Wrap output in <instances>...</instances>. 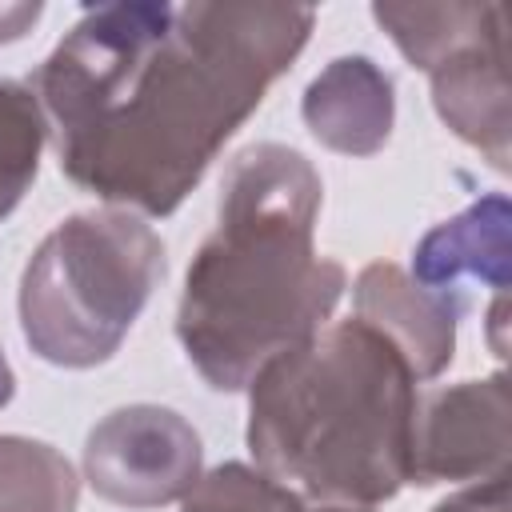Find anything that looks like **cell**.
I'll return each instance as SVG.
<instances>
[{
  "label": "cell",
  "mask_w": 512,
  "mask_h": 512,
  "mask_svg": "<svg viewBox=\"0 0 512 512\" xmlns=\"http://www.w3.org/2000/svg\"><path fill=\"white\" fill-rule=\"evenodd\" d=\"M316 24L300 4H100L52 48L36 96L68 180L168 216L260 108Z\"/></svg>",
  "instance_id": "obj_1"
},
{
  "label": "cell",
  "mask_w": 512,
  "mask_h": 512,
  "mask_svg": "<svg viewBox=\"0 0 512 512\" xmlns=\"http://www.w3.org/2000/svg\"><path fill=\"white\" fill-rule=\"evenodd\" d=\"M316 168L284 144L244 148L220 184L216 232L196 252L176 332L196 372L236 392L284 348L308 340L344 292V268L312 252Z\"/></svg>",
  "instance_id": "obj_2"
},
{
  "label": "cell",
  "mask_w": 512,
  "mask_h": 512,
  "mask_svg": "<svg viewBox=\"0 0 512 512\" xmlns=\"http://www.w3.org/2000/svg\"><path fill=\"white\" fill-rule=\"evenodd\" d=\"M248 384V448L296 500L368 508L412 480L416 372L372 324H328Z\"/></svg>",
  "instance_id": "obj_3"
},
{
  "label": "cell",
  "mask_w": 512,
  "mask_h": 512,
  "mask_svg": "<svg viewBox=\"0 0 512 512\" xmlns=\"http://www.w3.org/2000/svg\"><path fill=\"white\" fill-rule=\"evenodd\" d=\"M164 276L160 236L128 212H76L60 220L20 280V328L36 356L64 368L104 364L156 280Z\"/></svg>",
  "instance_id": "obj_4"
},
{
  "label": "cell",
  "mask_w": 512,
  "mask_h": 512,
  "mask_svg": "<svg viewBox=\"0 0 512 512\" xmlns=\"http://www.w3.org/2000/svg\"><path fill=\"white\" fill-rule=\"evenodd\" d=\"M84 472L104 500L124 508H156L188 496L200 480V436L172 408H116L92 428Z\"/></svg>",
  "instance_id": "obj_5"
},
{
  "label": "cell",
  "mask_w": 512,
  "mask_h": 512,
  "mask_svg": "<svg viewBox=\"0 0 512 512\" xmlns=\"http://www.w3.org/2000/svg\"><path fill=\"white\" fill-rule=\"evenodd\" d=\"M508 460V384L464 380L416 404L412 424V484L488 480Z\"/></svg>",
  "instance_id": "obj_6"
},
{
  "label": "cell",
  "mask_w": 512,
  "mask_h": 512,
  "mask_svg": "<svg viewBox=\"0 0 512 512\" xmlns=\"http://www.w3.org/2000/svg\"><path fill=\"white\" fill-rule=\"evenodd\" d=\"M460 308V296L432 292L396 264H368L356 280V320L384 332L416 380L436 376L452 360Z\"/></svg>",
  "instance_id": "obj_7"
},
{
  "label": "cell",
  "mask_w": 512,
  "mask_h": 512,
  "mask_svg": "<svg viewBox=\"0 0 512 512\" xmlns=\"http://www.w3.org/2000/svg\"><path fill=\"white\" fill-rule=\"evenodd\" d=\"M428 76L440 120L496 168H508V28L444 56Z\"/></svg>",
  "instance_id": "obj_8"
},
{
  "label": "cell",
  "mask_w": 512,
  "mask_h": 512,
  "mask_svg": "<svg viewBox=\"0 0 512 512\" xmlns=\"http://www.w3.org/2000/svg\"><path fill=\"white\" fill-rule=\"evenodd\" d=\"M304 120L320 144L368 156L392 128V80L368 56H340L308 84Z\"/></svg>",
  "instance_id": "obj_9"
},
{
  "label": "cell",
  "mask_w": 512,
  "mask_h": 512,
  "mask_svg": "<svg viewBox=\"0 0 512 512\" xmlns=\"http://www.w3.org/2000/svg\"><path fill=\"white\" fill-rule=\"evenodd\" d=\"M460 276H476L492 284L496 296H504L508 288V200L500 192L436 224L416 248V260H412L416 284L456 296Z\"/></svg>",
  "instance_id": "obj_10"
},
{
  "label": "cell",
  "mask_w": 512,
  "mask_h": 512,
  "mask_svg": "<svg viewBox=\"0 0 512 512\" xmlns=\"http://www.w3.org/2000/svg\"><path fill=\"white\" fill-rule=\"evenodd\" d=\"M372 16L396 40V48L424 72L444 56L508 28L504 4H376Z\"/></svg>",
  "instance_id": "obj_11"
},
{
  "label": "cell",
  "mask_w": 512,
  "mask_h": 512,
  "mask_svg": "<svg viewBox=\"0 0 512 512\" xmlns=\"http://www.w3.org/2000/svg\"><path fill=\"white\" fill-rule=\"evenodd\" d=\"M72 464L40 440L0 436V512H72Z\"/></svg>",
  "instance_id": "obj_12"
},
{
  "label": "cell",
  "mask_w": 512,
  "mask_h": 512,
  "mask_svg": "<svg viewBox=\"0 0 512 512\" xmlns=\"http://www.w3.org/2000/svg\"><path fill=\"white\" fill-rule=\"evenodd\" d=\"M44 132L48 128L36 92L16 80H0V220L36 180Z\"/></svg>",
  "instance_id": "obj_13"
},
{
  "label": "cell",
  "mask_w": 512,
  "mask_h": 512,
  "mask_svg": "<svg viewBox=\"0 0 512 512\" xmlns=\"http://www.w3.org/2000/svg\"><path fill=\"white\" fill-rule=\"evenodd\" d=\"M184 512H300V500L244 464H220L184 496Z\"/></svg>",
  "instance_id": "obj_14"
},
{
  "label": "cell",
  "mask_w": 512,
  "mask_h": 512,
  "mask_svg": "<svg viewBox=\"0 0 512 512\" xmlns=\"http://www.w3.org/2000/svg\"><path fill=\"white\" fill-rule=\"evenodd\" d=\"M432 512H508V472L488 476L484 484L456 492L452 500L436 504Z\"/></svg>",
  "instance_id": "obj_15"
},
{
  "label": "cell",
  "mask_w": 512,
  "mask_h": 512,
  "mask_svg": "<svg viewBox=\"0 0 512 512\" xmlns=\"http://www.w3.org/2000/svg\"><path fill=\"white\" fill-rule=\"evenodd\" d=\"M40 12V4H0V40H20L40 20Z\"/></svg>",
  "instance_id": "obj_16"
},
{
  "label": "cell",
  "mask_w": 512,
  "mask_h": 512,
  "mask_svg": "<svg viewBox=\"0 0 512 512\" xmlns=\"http://www.w3.org/2000/svg\"><path fill=\"white\" fill-rule=\"evenodd\" d=\"M12 388H16V380H12V368H8V360L0 352V408L12 400Z\"/></svg>",
  "instance_id": "obj_17"
}]
</instances>
